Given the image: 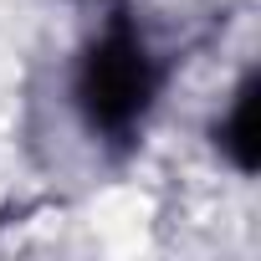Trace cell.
Masks as SVG:
<instances>
[{
    "label": "cell",
    "mask_w": 261,
    "mask_h": 261,
    "mask_svg": "<svg viewBox=\"0 0 261 261\" xmlns=\"http://www.w3.org/2000/svg\"><path fill=\"white\" fill-rule=\"evenodd\" d=\"M256 97H261V82L246 77L241 92H236V102H230V113H225V123H220V149L236 159L241 174H251L256 159H261V139H256Z\"/></svg>",
    "instance_id": "cell-2"
},
{
    "label": "cell",
    "mask_w": 261,
    "mask_h": 261,
    "mask_svg": "<svg viewBox=\"0 0 261 261\" xmlns=\"http://www.w3.org/2000/svg\"><path fill=\"white\" fill-rule=\"evenodd\" d=\"M72 92H77L82 123L108 144H123L144 128V118L159 97V62H154L144 31L123 11L87 41Z\"/></svg>",
    "instance_id": "cell-1"
}]
</instances>
